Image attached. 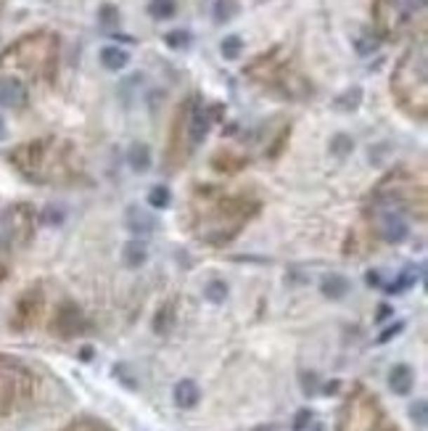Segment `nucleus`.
<instances>
[{
	"label": "nucleus",
	"mask_w": 428,
	"mask_h": 431,
	"mask_svg": "<svg viewBox=\"0 0 428 431\" xmlns=\"http://www.w3.org/2000/svg\"><path fill=\"white\" fill-rule=\"evenodd\" d=\"M352 148H354V140L349 135H336L330 140V151L336 154V157H344V154H349Z\"/></svg>",
	"instance_id": "nucleus-26"
},
{
	"label": "nucleus",
	"mask_w": 428,
	"mask_h": 431,
	"mask_svg": "<svg viewBox=\"0 0 428 431\" xmlns=\"http://www.w3.org/2000/svg\"><path fill=\"white\" fill-rule=\"evenodd\" d=\"M124 225H127V230H130L135 239H146V236H151V233L156 230L159 223L148 209L133 204V206H127V212H124Z\"/></svg>",
	"instance_id": "nucleus-10"
},
{
	"label": "nucleus",
	"mask_w": 428,
	"mask_h": 431,
	"mask_svg": "<svg viewBox=\"0 0 428 431\" xmlns=\"http://www.w3.org/2000/svg\"><path fill=\"white\" fill-rule=\"evenodd\" d=\"M98 22L103 27H114V24H119V11L114 8V6H103L101 13H98Z\"/></svg>",
	"instance_id": "nucleus-29"
},
{
	"label": "nucleus",
	"mask_w": 428,
	"mask_h": 431,
	"mask_svg": "<svg viewBox=\"0 0 428 431\" xmlns=\"http://www.w3.org/2000/svg\"><path fill=\"white\" fill-rule=\"evenodd\" d=\"M336 389H338V381H330V384L323 386V392H326V394H330V392H336Z\"/></svg>",
	"instance_id": "nucleus-37"
},
{
	"label": "nucleus",
	"mask_w": 428,
	"mask_h": 431,
	"mask_svg": "<svg viewBox=\"0 0 428 431\" xmlns=\"http://www.w3.org/2000/svg\"><path fill=\"white\" fill-rule=\"evenodd\" d=\"M122 260L127 267H140V265H146L148 260V246L143 244V239H135L130 241L122 251Z\"/></svg>",
	"instance_id": "nucleus-18"
},
{
	"label": "nucleus",
	"mask_w": 428,
	"mask_h": 431,
	"mask_svg": "<svg viewBox=\"0 0 428 431\" xmlns=\"http://www.w3.org/2000/svg\"><path fill=\"white\" fill-rule=\"evenodd\" d=\"M164 40H167L169 48H175V51H182V48L191 46V32H185V29H175V32H169Z\"/></svg>",
	"instance_id": "nucleus-24"
},
{
	"label": "nucleus",
	"mask_w": 428,
	"mask_h": 431,
	"mask_svg": "<svg viewBox=\"0 0 428 431\" xmlns=\"http://www.w3.org/2000/svg\"><path fill=\"white\" fill-rule=\"evenodd\" d=\"M302 386H305V394H315L317 392V376L309 373V376H302Z\"/></svg>",
	"instance_id": "nucleus-33"
},
{
	"label": "nucleus",
	"mask_w": 428,
	"mask_h": 431,
	"mask_svg": "<svg viewBox=\"0 0 428 431\" xmlns=\"http://www.w3.org/2000/svg\"><path fill=\"white\" fill-rule=\"evenodd\" d=\"M32 233V212L29 206L16 204L0 212V281L6 278L11 257L29 241Z\"/></svg>",
	"instance_id": "nucleus-4"
},
{
	"label": "nucleus",
	"mask_w": 428,
	"mask_h": 431,
	"mask_svg": "<svg viewBox=\"0 0 428 431\" xmlns=\"http://www.w3.org/2000/svg\"><path fill=\"white\" fill-rule=\"evenodd\" d=\"M13 167L32 183H58L72 178V159L69 146L56 138H40L32 143L13 148L11 151Z\"/></svg>",
	"instance_id": "nucleus-2"
},
{
	"label": "nucleus",
	"mask_w": 428,
	"mask_h": 431,
	"mask_svg": "<svg viewBox=\"0 0 428 431\" xmlns=\"http://www.w3.org/2000/svg\"><path fill=\"white\" fill-rule=\"evenodd\" d=\"M410 416H413V420H415L417 426L423 429V426H426V420H428V405H426V399H417L415 405L410 408Z\"/></svg>",
	"instance_id": "nucleus-27"
},
{
	"label": "nucleus",
	"mask_w": 428,
	"mask_h": 431,
	"mask_svg": "<svg viewBox=\"0 0 428 431\" xmlns=\"http://www.w3.org/2000/svg\"><path fill=\"white\" fill-rule=\"evenodd\" d=\"M58 37L53 32H32L13 43L0 56V77L27 88V80H48L56 69Z\"/></svg>",
	"instance_id": "nucleus-1"
},
{
	"label": "nucleus",
	"mask_w": 428,
	"mask_h": 431,
	"mask_svg": "<svg viewBox=\"0 0 428 431\" xmlns=\"http://www.w3.org/2000/svg\"><path fill=\"white\" fill-rule=\"evenodd\" d=\"M220 51H222V56H225L227 61H233V58L241 56V51H243V40H241L238 34H230V37H225V40H222Z\"/></svg>",
	"instance_id": "nucleus-23"
},
{
	"label": "nucleus",
	"mask_w": 428,
	"mask_h": 431,
	"mask_svg": "<svg viewBox=\"0 0 428 431\" xmlns=\"http://www.w3.org/2000/svg\"><path fill=\"white\" fill-rule=\"evenodd\" d=\"M375 48H378V40L370 37V34H362L360 40H357V53H360V56H370Z\"/></svg>",
	"instance_id": "nucleus-30"
},
{
	"label": "nucleus",
	"mask_w": 428,
	"mask_h": 431,
	"mask_svg": "<svg viewBox=\"0 0 428 431\" xmlns=\"http://www.w3.org/2000/svg\"><path fill=\"white\" fill-rule=\"evenodd\" d=\"M172 397H175V405H178V408H182V410L196 408L199 399H201V389H199V384H196L193 378H182V381L175 384Z\"/></svg>",
	"instance_id": "nucleus-11"
},
{
	"label": "nucleus",
	"mask_w": 428,
	"mask_h": 431,
	"mask_svg": "<svg viewBox=\"0 0 428 431\" xmlns=\"http://www.w3.org/2000/svg\"><path fill=\"white\" fill-rule=\"evenodd\" d=\"M127 161H130V170L148 172L151 170V148L146 143H133L127 151Z\"/></svg>",
	"instance_id": "nucleus-16"
},
{
	"label": "nucleus",
	"mask_w": 428,
	"mask_h": 431,
	"mask_svg": "<svg viewBox=\"0 0 428 431\" xmlns=\"http://www.w3.org/2000/svg\"><path fill=\"white\" fill-rule=\"evenodd\" d=\"M127 61H130V53L119 46H106L101 51V64L109 72H119V69L127 67Z\"/></svg>",
	"instance_id": "nucleus-17"
},
{
	"label": "nucleus",
	"mask_w": 428,
	"mask_h": 431,
	"mask_svg": "<svg viewBox=\"0 0 428 431\" xmlns=\"http://www.w3.org/2000/svg\"><path fill=\"white\" fill-rule=\"evenodd\" d=\"M423 275H426V267H423V265H420V267H405L392 284L383 286V291H386V294H405L407 289H413L417 281H423Z\"/></svg>",
	"instance_id": "nucleus-12"
},
{
	"label": "nucleus",
	"mask_w": 428,
	"mask_h": 431,
	"mask_svg": "<svg viewBox=\"0 0 428 431\" xmlns=\"http://www.w3.org/2000/svg\"><path fill=\"white\" fill-rule=\"evenodd\" d=\"M389 386H392V392L399 394V397L410 394L413 386H415V373H413V368H410V365H394L392 373H389Z\"/></svg>",
	"instance_id": "nucleus-13"
},
{
	"label": "nucleus",
	"mask_w": 428,
	"mask_h": 431,
	"mask_svg": "<svg viewBox=\"0 0 428 431\" xmlns=\"http://www.w3.org/2000/svg\"><path fill=\"white\" fill-rule=\"evenodd\" d=\"M203 296H206L212 305H222L227 296V284L225 281H209L206 289H203Z\"/></svg>",
	"instance_id": "nucleus-22"
},
{
	"label": "nucleus",
	"mask_w": 428,
	"mask_h": 431,
	"mask_svg": "<svg viewBox=\"0 0 428 431\" xmlns=\"http://www.w3.org/2000/svg\"><path fill=\"white\" fill-rule=\"evenodd\" d=\"M230 16H233V3H230V0H220L217 8H214V19H217V22H227Z\"/></svg>",
	"instance_id": "nucleus-31"
},
{
	"label": "nucleus",
	"mask_w": 428,
	"mask_h": 431,
	"mask_svg": "<svg viewBox=\"0 0 428 431\" xmlns=\"http://www.w3.org/2000/svg\"><path fill=\"white\" fill-rule=\"evenodd\" d=\"M426 34H420V40L396 64V72L392 77V91L399 106L420 119L426 117Z\"/></svg>",
	"instance_id": "nucleus-3"
},
{
	"label": "nucleus",
	"mask_w": 428,
	"mask_h": 431,
	"mask_svg": "<svg viewBox=\"0 0 428 431\" xmlns=\"http://www.w3.org/2000/svg\"><path fill=\"white\" fill-rule=\"evenodd\" d=\"M312 420H315V413H312L309 408H302L299 413H296V418H293L291 431H307L309 426H312Z\"/></svg>",
	"instance_id": "nucleus-25"
},
{
	"label": "nucleus",
	"mask_w": 428,
	"mask_h": 431,
	"mask_svg": "<svg viewBox=\"0 0 428 431\" xmlns=\"http://www.w3.org/2000/svg\"><path fill=\"white\" fill-rule=\"evenodd\" d=\"M82 329H85V318H82L79 307L72 305V302H64V305H61V310L56 312V320H53V331H56L58 336H64V339H72V336L82 333Z\"/></svg>",
	"instance_id": "nucleus-9"
},
{
	"label": "nucleus",
	"mask_w": 428,
	"mask_h": 431,
	"mask_svg": "<svg viewBox=\"0 0 428 431\" xmlns=\"http://www.w3.org/2000/svg\"><path fill=\"white\" fill-rule=\"evenodd\" d=\"M389 318H394V310L389 305H381L378 307V315H375V323H383V320H389Z\"/></svg>",
	"instance_id": "nucleus-35"
},
{
	"label": "nucleus",
	"mask_w": 428,
	"mask_h": 431,
	"mask_svg": "<svg viewBox=\"0 0 428 431\" xmlns=\"http://www.w3.org/2000/svg\"><path fill=\"white\" fill-rule=\"evenodd\" d=\"M175 11H178L175 0H151L148 3V13L154 19H169V16H175Z\"/></svg>",
	"instance_id": "nucleus-20"
},
{
	"label": "nucleus",
	"mask_w": 428,
	"mask_h": 431,
	"mask_svg": "<svg viewBox=\"0 0 428 431\" xmlns=\"http://www.w3.org/2000/svg\"><path fill=\"white\" fill-rule=\"evenodd\" d=\"M209 125H212V114L206 112V109H196L191 114V143L193 146H199L206 133H209Z\"/></svg>",
	"instance_id": "nucleus-15"
},
{
	"label": "nucleus",
	"mask_w": 428,
	"mask_h": 431,
	"mask_svg": "<svg viewBox=\"0 0 428 431\" xmlns=\"http://www.w3.org/2000/svg\"><path fill=\"white\" fill-rule=\"evenodd\" d=\"M32 373L11 357H0V416H11L13 410L27 405L32 397Z\"/></svg>",
	"instance_id": "nucleus-5"
},
{
	"label": "nucleus",
	"mask_w": 428,
	"mask_h": 431,
	"mask_svg": "<svg viewBox=\"0 0 428 431\" xmlns=\"http://www.w3.org/2000/svg\"><path fill=\"white\" fill-rule=\"evenodd\" d=\"M426 13V0H378L375 22L386 37H399L405 27L415 22V16Z\"/></svg>",
	"instance_id": "nucleus-6"
},
{
	"label": "nucleus",
	"mask_w": 428,
	"mask_h": 431,
	"mask_svg": "<svg viewBox=\"0 0 428 431\" xmlns=\"http://www.w3.org/2000/svg\"><path fill=\"white\" fill-rule=\"evenodd\" d=\"M360 101H362V88H352V91L341 93L336 101H333V106H336L338 112H354L360 106Z\"/></svg>",
	"instance_id": "nucleus-19"
},
{
	"label": "nucleus",
	"mask_w": 428,
	"mask_h": 431,
	"mask_svg": "<svg viewBox=\"0 0 428 431\" xmlns=\"http://www.w3.org/2000/svg\"><path fill=\"white\" fill-rule=\"evenodd\" d=\"M40 310H43V291L34 286V289H29L27 294L19 299V305H16V312H13V329H29V326H34V320H37V315H40Z\"/></svg>",
	"instance_id": "nucleus-8"
},
{
	"label": "nucleus",
	"mask_w": 428,
	"mask_h": 431,
	"mask_svg": "<svg viewBox=\"0 0 428 431\" xmlns=\"http://www.w3.org/2000/svg\"><path fill=\"white\" fill-rule=\"evenodd\" d=\"M402 331H405V323H402V320H396V323H392L389 329H383L381 333H378V339H375V341H378V344H386V341H392L394 336H399Z\"/></svg>",
	"instance_id": "nucleus-28"
},
{
	"label": "nucleus",
	"mask_w": 428,
	"mask_h": 431,
	"mask_svg": "<svg viewBox=\"0 0 428 431\" xmlns=\"http://www.w3.org/2000/svg\"><path fill=\"white\" fill-rule=\"evenodd\" d=\"M365 281H368V286H373V289H381L383 286V278L378 270H370L368 275H365Z\"/></svg>",
	"instance_id": "nucleus-34"
},
{
	"label": "nucleus",
	"mask_w": 428,
	"mask_h": 431,
	"mask_svg": "<svg viewBox=\"0 0 428 431\" xmlns=\"http://www.w3.org/2000/svg\"><path fill=\"white\" fill-rule=\"evenodd\" d=\"M67 431H109V429L101 426V423H95V420H74Z\"/></svg>",
	"instance_id": "nucleus-32"
},
{
	"label": "nucleus",
	"mask_w": 428,
	"mask_h": 431,
	"mask_svg": "<svg viewBox=\"0 0 428 431\" xmlns=\"http://www.w3.org/2000/svg\"><path fill=\"white\" fill-rule=\"evenodd\" d=\"M349 289H352V284L344 278V275H338V272L326 275L323 284H320V291H323V296H328V299H344V296L349 294Z\"/></svg>",
	"instance_id": "nucleus-14"
},
{
	"label": "nucleus",
	"mask_w": 428,
	"mask_h": 431,
	"mask_svg": "<svg viewBox=\"0 0 428 431\" xmlns=\"http://www.w3.org/2000/svg\"><path fill=\"white\" fill-rule=\"evenodd\" d=\"M6 135H8V130H6V122L0 119V140H6Z\"/></svg>",
	"instance_id": "nucleus-38"
},
{
	"label": "nucleus",
	"mask_w": 428,
	"mask_h": 431,
	"mask_svg": "<svg viewBox=\"0 0 428 431\" xmlns=\"http://www.w3.org/2000/svg\"><path fill=\"white\" fill-rule=\"evenodd\" d=\"M79 357H82V360L88 363V360H91V357H93V350H91V347H82V352H79Z\"/></svg>",
	"instance_id": "nucleus-36"
},
{
	"label": "nucleus",
	"mask_w": 428,
	"mask_h": 431,
	"mask_svg": "<svg viewBox=\"0 0 428 431\" xmlns=\"http://www.w3.org/2000/svg\"><path fill=\"white\" fill-rule=\"evenodd\" d=\"M375 233L386 244H402L410 236V225L396 209H378L375 212Z\"/></svg>",
	"instance_id": "nucleus-7"
},
{
	"label": "nucleus",
	"mask_w": 428,
	"mask_h": 431,
	"mask_svg": "<svg viewBox=\"0 0 428 431\" xmlns=\"http://www.w3.org/2000/svg\"><path fill=\"white\" fill-rule=\"evenodd\" d=\"M312 431H323V426H320V423H312Z\"/></svg>",
	"instance_id": "nucleus-39"
},
{
	"label": "nucleus",
	"mask_w": 428,
	"mask_h": 431,
	"mask_svg": "<svg viewBox=\"0 0 428 431\" xmlns=\"http://www.w3.org/2000/svg\"><path fill=\"white\" fill-rule=\"evenodd\" d=\"M169 201H172V193H169L167 185H154L148 191V204L154 206V209H167Z\"/></svg>",
	"instance_id": "nucleus-21"
}]
</instances>
